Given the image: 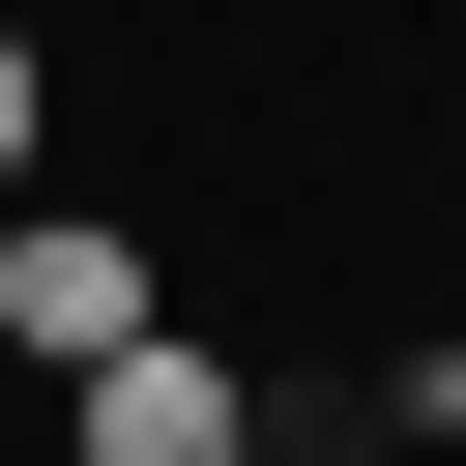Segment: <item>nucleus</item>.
<instances>
[{
    "mask_svg": "<svg viewBox=\"0 0 466 466\" xmlns=\"http://www.w3.org/2000/svg\"><path fill=\"white\" fill-rule=\"evenodd\" d=\"M0 350H58V379L146 350V233H116V204H0Z\"/></svg>",
    "mask_w": 466,
    "mask_h": 466,
    "instance_id": "nucleus-1",
    "label": "nucleus"
},
{
    "mask_svg": "<svg viewBox=\"0 0 466 466\" xmlns=\"http://www.w3.org/2000/svg\"><path fill=\"white\" fill-rule=\"evenodd\" d=\"M58 466H262V408H233V350L146 320V350H87V437H58Z\"/></svg>",
    "mask_w": 466,
    "mask_h": 466,
    "instance_id": "nucleus-2",
    "label": "nucleus"
},
{
    "mask_svg": "<svg viewBox=\"0 0 466 466\" xmlns=\"http://www.w3.org/2000/svg\"><path fill=\"white\" fill-rule=\"evenodd\" d=\"M29 116H58V87H29V29H0V204H29Z\"/></svg>",
    "mask_w": 466,
    "mask_h": 466,
    "instance_id": "nucleus-3",
    "label": "nucleus"
}]
</instances>
